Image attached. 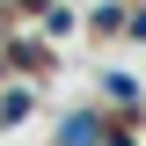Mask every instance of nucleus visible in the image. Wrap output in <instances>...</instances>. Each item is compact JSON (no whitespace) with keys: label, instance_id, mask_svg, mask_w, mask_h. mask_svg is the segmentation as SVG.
Masks as SVG:
<instances>
[{"label":"nucleus","instance_id":"nucleus-1","mask_svg":"<svg viewBox=\"0 0 146 146\" xmlns=\"http://www.w3.org/2000/svg\"><path fill=\"white\" fill-rule=\"evenodd\" d=\"M58 146H110V139H102V117H95V110L58 117Z\"/></svg>","mask_w":146,"mask_h":146},{"label":"nucleus","instance_id":"nucleus-3","mask_svg":"<svg viewBox=\"0 0 146 146\" xmlns=\"http://www.w3.org/2000/svg\"><path fill=\"white\" fill-rule=\"evenodd\" d=\"M22 117H29V88H7L0 95V124H22Z\"/></svg>","mask_w":146,"mask_h":146},{"label":"nucleus","instance_id":"nucleus-6","mask_svg":"<svg viewBox=\"0 0 146 146\" xmlns=\"http://www.w3.org/2000/svg\"><path fill=\"white\" fill-rule=\"evenodd\" d=\"M22 7H29V15H51V0H22Z\"/></svg>","mask_w":146,"mask_h":146},{"label":"nucleus","instance_id":"nucleus-4","mask_svg":"<svg viewBox=\"0 0 146 146\" xmlns=\"http://www.w3.org/2000/svg\"><path fill=\"white\" fill-rule=\"evenodd\" d=\"M88 22H95V29H124V22H131V7H124V0H102Z\"/></svg>","mask_w":146,"mask_h":146},{"label":"nucleus","instance_id":"nucleus-2","mask_svg":"<svg viewBox=\"0 0 146 146\" xmlns=\"http://www.w3.org/2000/svg\"><path fill=\"white\" fill-rule=\"evenodd\" d=\"M7 51H15V66H29V73H44V66H51V51H44V44H29V36H15Z\"/></svg>","mask_w":146,"mask_h":146},{"label":"nucleus","instance_id":"nucleus-5","mask_svg":"<svg viewBox=\"0 0 146 146\" xmlns=\"http://www.w3.org/2000/svg\"><path fill=\"white\" fill-rule=\"evenodd\" d=\"M131 36H146V7H131Z\"/></svg>","mask_w":146,"mask_h":146}]
</instances>
